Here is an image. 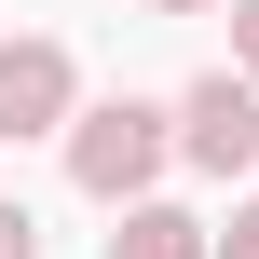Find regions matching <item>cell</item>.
Wrapping results in <instances>:
<instances>
[{
  "label": "cell",
  "mask_w": 259,
  "mask_h": 259,
  "mask_svg": "<svg viewBox=\"0 0 259 259\" xmlns=\"http://www.w3.org/2000/svg\"><path fill=\"white\" fill-rule=\"evenodd\" d=\"M109 259H219V232H205L191 205H123V232H109Z\"/></svg>",
  "instance_id": "277c9868"
},
{
  "label": "cell",
  "mask_w": 259,
  "mask_h": 259,
  "mask_svg": "<svg viewBox=\"0 0 259 259\" xmlns=\"http://www.w3.org/2000/svg\"><path fill=\"white\" fill-rule=\"evenodd\" d=\"M178 164V109H150V96H96L82 123H68V191L82 205H150V178Z\"/></svg>",
  "instance_id": "6da1fadb"
},
{
  "label": "cell",
  "mask_w": 259,
  "mask_h": 259,
  "mask_svg": "<svg viewBox=\"0 0 259 259\" xmlns=\"http://www.w3.org/2000/svg\"><path fill=\"white\" fill-rule=\"evenodd\" d=\"M0 259H41V219H27L14 191H0Z\"/></svg>",
  "instance_id": "5b68a950"
},
{
  "label": "cell",
  "mask_w": 259,
  "mask_h": 259,
  "mask_svg": "<svg viewBox=\"0 0 259 259\" xmlns=\"http://www.w3.org/2000/svg\"><path fill=\"white\" fill-rule=\"evenodd\" d=\"M232 68L259 82V0H232Z\"/></svg>",
  "instance_id": "8992f818"
},
{
  "label": "cell",
  "mask_w": 259,
  "mask_h": 259,
  "mask_svg": "<svg viewBox=\"0 0 259 259\" xmlns=\"http://www.w3.org/2000/svg\"><path fill=\"white\" fill-rule=\"evenodd\" d=\"M150 14H219V0H150Z\"/></svg>",
  "instance_id": "ba28073f"
},
{
  "label": "cell",
  "mask_w": 259,
  "mask_h": 259,
  "mask_svg": "<svg viewBox=\"0 0 259 259\" xmlns=\"http://www.w3.org/2000/svg\"><path fill=\"white\" fill-rule=\"evenodd\" d=\"M219 259H259V205H232V232H219Z\"/></svg>",
  "instance_id": "52a82bcc"
},
{
  "label": "cell",
  "mask_w": 259,
  "mask_h": 259,
  "mask_svg": "<svg viewBox=\"0 0 259 259\" xmlns=\"http://www.w3.org/2000/svg\"><path fill=\"white\" fill-rule=\"evenodd\" d=\"M68 123H82V68H68V41L14 27V41H0V137H68Z\"/></svg>",
  "instance_id": "7a4b0ae2"
},
{
  "label": "cell",
  "mask_w": 259,
  "mask_h": 259,
  "mask_svg": "<svg viewBox=\"0 0 259 259\" xmlns=\"http://www.w3.org/2000/svg\"><path fill=\"white\" fill-rule=\"evenodd\" d=\"M178 164H205V178H246L259 164V82L246 68H205L178 96Z\"/></svg>",
  "instance_id": "3957f363"
}]
</instances>
